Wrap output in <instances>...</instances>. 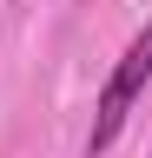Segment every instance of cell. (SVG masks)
<instances>
[{
	"instance_id": "1",
	"label": "cell",
	"mask_w": 152,
	"mask_h": 158,
	"mask_svg": "<svg viewBox=\"0 0 152 158\" xmlns=\"http://www.w3.org/2000/svg\"><path fill=\"white\" fill-rule=\"evenodd\" d=\"M145 79H152V27H145V33H132V46L119 53V66H112L106 92H99V112H93V138H86V152H93V158H99L112 138H119V125L132 118V106H139V92H145Z\"/></svg>"
}]
</instances>
